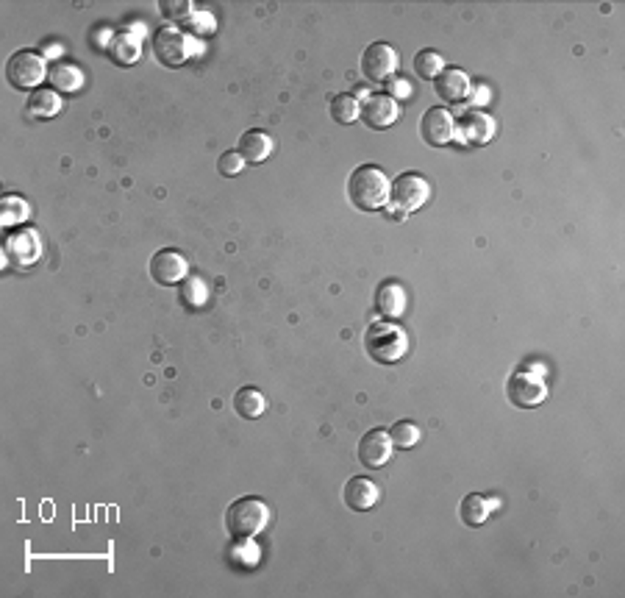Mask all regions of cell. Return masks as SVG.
Here are the masks:
<instances>
[{"label":"cell","mask_w":625,"mask_h":598,"mask_svg":"<svg viewBox=\"0 0 625 598\" xmlns=\"http://www.w3.org/2000/svg\"><path fill=\"white\" fill-rule=\"evenodd\" d=\"M342 498L344 504L351 507L354 512H367L378 504L381 498V490L373 479L367 476H354V479H347L344 482V490H342Z\"/></svg>","instance_id":"7c38bea8"},{"label":"cell","mask_w":625,"mask_h":598,"mask_svg":"<svg viewBox=\"0 0 625 598\" xmlns=\"http://www.w3.org/2000/svg\"><path fill=\"white\" fill-rule=\"evenodd\" d=\"M493 509H495V498H486V496H464L461 498V504H459V518H461V523H467V526H483L486 523V518L493 515Z\"/></svg>","instance_id":"ac0fdd59"},{"label":"cell","mask_w":625,"mask_h":598,"mask_svg":"<svg viewBox=\"0 0 625 598\" xmlns=\"http://www.w3.org/2000/svg\"><path fill=\"white\" fill-rule=\"evenodd\" d=\"M192 39L175 28H162L156 37H154V53L162 64H167V68H181V64L192 56Z\"/></svg>","instance_id":"52a82bcc"},{"label":"cell","mask_w":625,"mask_h":598,"mask_svg":"<svg viewBox=\"0 0 625 598\" xmlns=\"http://www.w3.org/2000/svg\"><path fill=\"white\" fill-rule=\"evenodd\" d=\"M420 137L434 145V148H445L453 137H456V120L445 106H434L423 114L420 120Z\"/></svg>","instance_id":"9c48e42d"},{"label":"cell","mask_w":625,"mask_h":598,"mask_svg":"<svg viewBox=\"0 0 625 598\" xmlns=\"http://www.w3.org/2000/svg\"><path fill=\"white\" fill-rule=\"evenodd\" d=\"M186 271H189V264L181 251L167 248V251H156L151 256V276L159 284H184Z\"/></svg>","instance_id":"30bf717a"},{"label":"cell","mask_w":625,"mask_h":598,"mask_svg":"<svg viewBox=\"0 0 625 598\" xmlns=\"http://www.w3.org/2000/svg\"><path fill=\"white\" fill-rule=\"evenodd\" d=\"M181 301H184L189 309H200V306L208 301V287H206V282L197 279V276L184 279V284H181Z\"/></svg>","instance_id":"484cf974"},{"label":"cell","mask_w":625,"mask_h":598,"mask_svg":"<svg viewBox=\"0 0 625 598\" xmlns=\"http://www.w3.org/2000/svg\"><path fill=\"white\" fill-rule=\"evenodd\" d=\"M331 117H334L336 123H342V125L354 123V120L359 117V101H356L354 95H347V92L331 98Z\"/></svg>","instance_id":"d4e9b609"},{"label":"cell","mask_w":625,"mask_h":598,"mask_svg":"<svg viewBox=\"0 0 625 598\" xmlns=\"http://www.w3.org/2000/svg\"><path fill=\"white\" fill-rule=\"evenodd\" d=\"M164 9H167V15H170V17H186L189 4H164Z\"/></svg>","instance_id":"83f0119b"},{"label":"cell","mask_w":625,"mask_h":598,"mask_svg":"<svg viewBox=\"0 0 625 598\" xmlns=\"http://www.w3.org/2000/svg\"><path fill=\"white\" fill-rule=\"evenodd\" d=\"M242 167H245V159L239 156V151H226L223 156H220V162H217V170H220V176H239L242 173Z\"/></svg>","instance_id":"4316f807"},{"label":"cell","mask_w":625,"mask_h":598,"mask_svg":"<svg viewBox=\"0 0 625 598\" xmlns=\"http://www.w3.org/2000/svg\"><path fill=\"white\" fill-rule=\"evenodd\" d=\"M139 53H143V42H139V34H133V31L114 34V39H111V56L120 64H133L139 59Z\"/></svg>","instance_id":"d6986e66"},{"label":"cell","mask_w":625,"mask_h":598,"mask_svg":"<svg viewBox=\"0 0 625 598\" xmlns=\"http://www.w3.org/2000/svg\"><path fill=\"white\" fill-rule=\"evenodd\" d=\"M50 81L56 90H64V92H76L81 87V73L79 68H73V64L67 61H58L50 68Z\"/></svg>","instance_id":"7402d4cb"},{"label":"cell","mask_w":625,"mask_h":598,"mask_svg":"<svg viewBox=\"0 0 625 598\" xmlns=\"http://www.w3.org/2000/svg\"><path fill=\"white\" fill-rule=\"evenodd\" d=\"M406 306H408V293H406V287L400 282H392L389 279V282H384L376 290V309H378V315H384L389 320H397V317H403Z\"/></svg>","instance_id":"9a60e30c"},{"label":"cell","mask_w":625,"mask_h":598,"mask_svg":"<svg viewBox=\"0 0 625 598\" xmlns=\"http://www.w3.org/2000/svg\"><path fill=\"white\" fill-rule=\"evenodd\" d=\"M506 398L520 410H534L547 398V384L536 368H520L506 381Z\"/></svg>","instance_id":"277c9868"},{"label":"cell","mask_w":625,"mask_h":598,"mask_svg":"<svg viewBox=\"0 0 625 598\" xmlns=\"http://www.w3.org/2000/svg\"><path fill=\"white\" fill-rule=\"evenodd\" d=\"M431 198V184L420 173H400L389 184V204L397 212H417Z\"/></svg>","instance_id":"5b68a950"},{"label":"cell","mask_w":625,"mask_h":598,"mask_svg":"<svg viewBox=\"0 0 625 598\" xmlns=\"http://www.w3.org/2000/svg\"><path fill=\"white\" fill-rule=\"evenodd\" d=\"M389 456H392L389 432L373 429L359 440V459H362V465H367V468H381V465L389 462Z\"/></svg>","instance_id":"4fadbf2b"},{"label":"cell","mask_w":625,"mask_h":598,"mask_svg":"<svg viewBox=\"0 0 625 598\" xmlns=\"http://www.w3.org/2000/svg\"><path fill=\"white\" fill-rule=\"evenodd\" d=\"M347 198L362 212H378L389 204V181L381 167L362 165L347 178Z\"/></svg>","instance_id":"6da1fadb"},{"label":"cell","mask_w":625,"mask_h":598,"mask_svg":"<svg viewBox=\"0 0 625 598\" xmlns=\"http://www.w3.org/2000/svg\"><path fill=\"white\" fill-rule=\"evenodd\" d=\"M365 348L370 359L381 365H395L408 354V337L397 323H373L365 331Z\"/></svg>","instance_id":"3957f363"},{"label":"cell","mask_w":625,"mask_h":598,"mask_svg":"<svg viewBox=\"0 0 625 598\" xmlns=\"http://www.w3.org/2000/svg\"><path fill=\"white\" fill-rule=\"evenodd\" d=\"M434 90L442 101H450V103H459L470 95L472 84H470V76L459 68H445L437 79H434Z\"/></svg>","instance_id":"2e32d148"},{"label":"cell","mask_w":625,"mask_h":598,"mask_svg":"<svg viewBox=\"0 0 625 598\" xmlns=\"http://www.w3.org/2000/svg\"><path fill=\"white\" fill-rule=\"evenodd\" d=\"M395 68H397V53L387 42H373L362 56V76L373 84L389 81Z\"/></svg>","instance_id":"ba28073f"},{"label":"cell","mask_w":625,"mask_h":598,"mask_svg":"<svg viewBox=\"0 0 625 598\" xmlns=\"http://www.w3.org/2000/svg\"><path fill=\"white\" fill-rule=\"evenodd\" d=\"M61 109V101L53 90H34L28 98V114L37 120H48Z\"/></svg>","instance_id":"44dd1931"},{"label":"cell","mask_w":625,"mask_h":598,"mask_svg":"<svg viewBox=\"0 0 625 598\" xmlns=\"http://www.w3.org/2000/svg\"><path fill=\"white\" fill-rule=\"evenodd\" d=\"M359 114L362 120L370 125V128H389L395 120H397V103L392 95H370L362 106H359Z\"/></svg>","instance_id":"5bb4252c"},{"label":"cell","mask_w":625,"mask_h":598,"mask_svg":"<svg viewBox=\"0 0 625 598\" xmlns=\"http://www.w3.org/2000/svg\"><path fill=\"white\" fill-rule=\"evenodd\" d=\"M264 404H267L264 395L256 387H242L234 395V410L239 412V418H248V421L259 418L264 412Z\"/></svg>","instance_id":"ffe728a7"},{"label":"cell","mask_w":625,"mask_h":598,"mask_svg":"<svg viewBox=\"0 0 625 598\" xmlns=\"http://www.w3.org/2000/svg\"><path fill=\"white\" fill-rule=\"evenodd\" d=\"M6 79L15 90H34L45 79V61L34 50H17L6 61Z\"/></svg>","instance_id":"8992f818"},{"label":"cell","mask_w":625,"mask_h":598,"mask_svg":"<svg viewBox=\"0 0 625 598\" xmlns=\"http://www.w3.org/2000/svg\"><path fill=\"white\" fill-rule=\"evenodd\" d=\"M272 151H275V140L267 134V131L250 128V131H245V134L239 137V156L248 165H259V162L270 159Z\"/></svg>","instance_id":"e0dca14e"},{"label":"cell","mask_w":625,"mask_h":598,"mask_svg":"<svg viewBox=\"0 0 625 598\" xmlns=\"http://www.w3.org/2000/svg\"><path fill=\"white\" fill-rule=\"evenodd\" d=\"M445 70V59L437 50H420L414 56V73L420 79H437Z\"/></svg>","instance_id":"603a6c76"},{"label":"cell","mask_w":625,"mask_h":598,"mask_svg":"<svg viewBox=\"0 0 625 598\" xmlns=\"http://www.w3.org/2000/svg\"><path fill=\"white\" fill-rule=\"evenodd\" d=\"M420 437H423L420 426L411 423V421H400V423H395L392 432H389L392 448H403V451H406V448H414L417 443H420Z\"/></svg>","instance_id":"cb8c5ba5"},{"label":"cell","mask_w":625,"mask_h":598,"mask_svg":"<svg viewBox=\"0 0 625 598\" xmlns=\"http://www.w3.org/2000/svg\"><path fill=\"white\" fill-rule=\"evenodd\" d=\"M267 523H270V507L256 496L237 498L226 509V529L234 540H250L261 529H267Z\"/></svg>","instance_id":"7a4b0ae2"},{"label":"cell","mask_w":625,"mask_h":598,"mask_svg":"<svg viewBox=\"0 0 625 598\" xmlns=\"http://www.w3.org/2000/svg\"><path fill=\"white\" fill-rule=\"evenodd\" d=\"M456 137L461 145H483L495 137V120L483 112H467L461 123H456Z\"/></svg>","instance_id":"8fae6325"},{"label":"cell","mask_w":625,"mask_h":598,"mask_svg":"<svg viewBox=\"0 0 625 598\" xmlns=\"http://www.w3.org/2000/svg\"><path fill=\"white\" fill-rule=\"evenodd\" d=\"M392 90H395L397 95H408V84H406V81H395Z\"/></svg>","instance_id":"f1b7e54d"}]
</instances>
